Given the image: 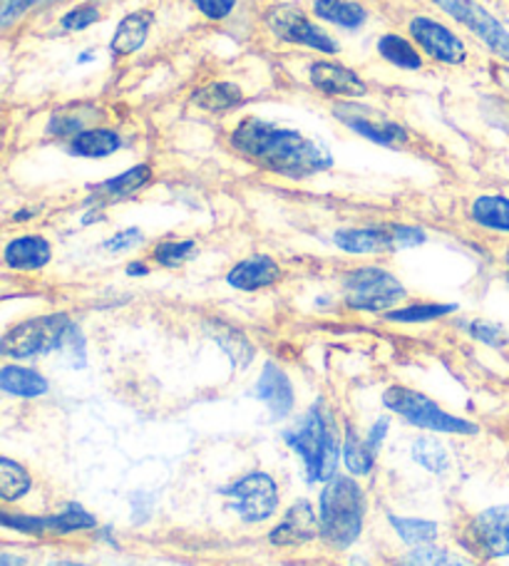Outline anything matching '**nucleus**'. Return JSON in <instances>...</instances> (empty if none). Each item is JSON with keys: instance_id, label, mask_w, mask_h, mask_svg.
<instances>
[{"instance_id": "473e14b6", "label": "nucleus", "mask_w": 509, "mask_h": 566, "mask_svg": "<svg viewBox=\"0 0 509 566\" xmlns=\"http://www.w3.org/2000/svg\"><path fill=\"white\" fill-rule=\"evenodd\" d=\"M455 311L457 306H453V303H413V306L388 311V316L385 318L395 323H427V321L450 316Z\"/></svg>"}, {"instance_id": "c03bdc74", "label": "nucleus", "mask_w": 509, "mask_h": 566, "mask_svg": "<svg viewBox=\"0 0 509 566\" xmlns=\"http://www.w3.org/2000/svg\"><path fill=\"white\" fill-rule=\"evenodd\" d=\"M48 566H90V564H77V562H67V559H58V562H50Z\"/></svg>"}, {"instance_id": "412c9836", "label": "nucleus", "mask_w": 509, "mask_h": 566, "mask_svg": "<svg viewBox=\"0 0 509 566\" xmlns=\"http://www.w3.org/2000/svg\"><path fill=\"white\" fill-rule=\"evenodd\" d=\"M149 28H152V13H147V10H139V13H129L127 18H122V23L115 30V38H112L110 43L112 55L117 57L135 55L137 50L147 43Z\"/></svg>"}, {"instance_id": "a211bd4d", "label": "nucleus", "mask_w": 509, "mask_h": 566, "mask_svg": "<svg viewBox=\"0 0 509 566\" xmlns=\"http://www.w3.org/2000/svg\"><path fill=\"white\" fill-rule=\"evenodd\" d=\"M53 259V247L40 234H23L10 239L3 249V261L13 271H40Z\"/></svg>"}, {"instance_id": "39448f33", "label": "nucleus", "mask_w": 509, "mask_h": 566, "mask_svg": "<svg viewBox=\"0 0 509 566\" xmlns=\"http://www.w3.org/2000/svg\"><path fill=\"white\" fill-rule=\"evenodd\" d=\"M383 406L388 408L395 416L411 422L413 428H420L427 432L437 434H477V424L450 416V412L443 410L435 400H430L423 392L403 386H391L383 392Z\"/></svg>"}, {"instance_id": "0eeeda50", "label": "nucleus", "mask_w": 509, "mask_h": 566, "mask_svg": "<svg viewBox=\"0 0 509 566\" xmlns=\"http://www.w3.org/2000/svg\"><path fill=\"white\" fill-rule=\"evenodd\" d=\"M219 494L229 497V507L239 514V520L249 524L271 520L281 504L277 480L267 472L243 474V478L227 484V488H219Z\"/></svg>"}, {"instance_id": "c756f323", "label": "nucleus", "mask_w": 509, "mask_h": 566, "mask_svg": "<svg viewBox=\"0 0 509 566\" xmlns=\"http://www.w3.org/2000/svg\"><path fill=\"white\" fill-rule=\"evenodd\" d=\"M395 566H475L470 559L460 557L457 552H450L445 547H433V544H423L407 552L405 557Z\"/></svg>"}, {"instance_id": "9d476101", "label": "nucleus", "mask_w": 509, "mask_h": 566, "mask_svg": "<svg viewBox=\"0 0 509 566\" xmlns=\"http://www.w3.org/2000/svg\"><path fill=\"white\" fill-rule=\"evenodd\" d=\"M0 522L3 527L23 532V534H75V532H87L97 527V520L90 514L83 504L70 502L63 510L55 514H48V517H30V514H0Z\"/></svg>"}, {"instance_id": "7c9ffc66", "label": "nucleus", "mask_w": 509, "mask_h": 566, "mask_svg": "<svg viewBox=\"0 0 509 566\" xmlns=\"http://www.w3.org/2000/svg\"><path fill=\"white\" fill-rule=\"evenodd\" d=\"M413 460L433 474H445L450 470V452L435 438H417L413 442Z\"/></svg>"}, {"instance_id": "f3484780", "label": "nucleus", "mask_w": 509, "mask_h": 566, "mask_svg": "<svg viewBox=\"0 0 509 566\" xmlns=\"http://www.w3.org/2000/svg\"><path fill=\"white\" fill-rule=\"evenodd\" d=\"M283 279V269L277 259L267 254H253L239 261L227 274V283L237 291H261Z\"/></svg>"}, {"instance_id": "a18cd8bd", "label": "nucleus", "mask_w": 509, "mask_h": 566, "mask_svg": "<svg viewBox=\"0 0 509 566\" xmlns=\"http://www.w3.org/2000/svg\"><path fill=\"white\" fill-rule=\"evenodd\" d=\"M505 264L509 266V247H507V251H505Z\"/></svg>"}, {"instance_id": "58836bf2", "label": "nucleus", "mask_w": 509, "mask_h": 566, "mask_svg": "<svg viewBox=\"0 0 509 566\" xmlns=\"http://www.w3.org/2000/svg\"><path fill=\"white\" fill-rule=\"evenodd\" d=\"M391 237H393V249H413L425 241V231L420 227H405V224H395L391 227Z\"/></svg>"}, {"instance_id": "6e6552de", "label": "nucleus", "mask_w": 509, "mask_h": 566, "mask_svg": "<svg viewBox=\"0 0 509 566\" xmlns=\"http://www.w3.org/2000/svg\"><path fill=\"white\" fill-rule=\"evenodd\" d=\"M267 25L273 35L283 40V43L319 50V53H325V55L339 53V43H335L323 28L311 23L303 10L293 6L271 8L267 15Z\"/></svg>"}, {"instance_id": "37998d69", "label": "nucleus", "mask_w": 509, "mask_h": 566, "mask_svg": "<svg viewBox=\"0 0 509 566\" xmlns=\"http://www.w3.org/2000/svg\"><path fill=\"white\" fill-rule=\"evenodd\" d=\"M147 274H149L147 264H139V261H132L127 266V276H147Z\"/></svg>"}, {"instance_id": "bb28decb", "label": "nucleus", "mask_w": 509, "mask_h": 566, "mask_svg": "<svg viewBox=\"0 0 509 566\" xmlns=\"http://www.w3.org/2000/svg\"><path fill=\"white\" fill-rule=\"evenodd\" d=\"M378 55L385 60V63H391L393 67H401V70L423 67V55L417 53V48L411 43V40L398 33H388L378 40Z\"/></svg>"}, {"instance_id": "c85d7f7f", "label": "nucleus", "mask_w": 509, "mask_h": 566, "mask_svg": "<svg viewBox=\"0 0 509 566\" xmlns=\"http://www.w3.org/2000/svg\"><path fill=\"white\" fill-rule=\"evenodd\" d=\"M243 103L241 87L231 83H211L195 93V105L207 109V113H229Z\"/></svg>"}, {"instance_id": "4c0bfd02", "label": "nucleus", "mask_w": 509, "mask_h": 566, "mask_svg": "<svg viewBox=\"0 0 509 566\" xmlns=\"http://www.w3.org/2000/svg\"><path fill=\"white\" fill-rule=\"evenodd\" d=\"M470 336L487 343V346L492 348H502L505 346V331L500 326H492V323H485V321H475L470 323Z\"/></svg>"}, {"instance_id": "c9c22d12", "label": "nucleus", "mask_w": 509, "mask_h": 566, "mask_svg": "<svg viewBox=\"0 0 509 566\" xmlns=\"http://www.w3.org/2000/svg\"><path fill=\"white\" fill-rule=\"evenodd\" d=\"M100 20V8L95 3H83L63 15L65 30H85Z\"/></svg>"}, {"instance_id": "f8f14e48", "label": "nucleus", "mask_w": 509, "mask_h": 566, "mask_svg": "<svg viewBox=\"0 0 509 566\" xmlns=\"http://www.w3.org/2000/svg\"><path fill=\"white\" fill-rule=\"evenodd\" d=\"M411 38L420 45L435 63L443 65H463L467 60V45L457 38L450 28L437 23L435 18L415 15L411 20Z\"/></svg>"}, {"instance_id": "79ce46f5", "label": "nucleus", "mask_w": 509, "mask_h": 566, "mask_svg": "<svg viewBox=\"0 0 509 566\" xmlns=\"http://www.w3.org/2000/svg\"><path fill=\"white\" fill-rule=\"evenodd\" d=\"M388 428H391V422L385 420V418H381L378 422L373 424L371 432L365 434V444H368V448H371L375 454H378L381 444H383V440H385V434H388Z\"/></svg>"}, {"instance_id": "4be33fe9", "label": "nucleus", "mask_w": 509, "mask_h": 566, "mask_svg": "<svg viewBox=\"0 0 509 566\" xmlns=\"http://www.w3.org/2000/svg\"><path fill=\"white\" fill-rule=\"evenodd\" d=\"M152 179V169L147 165H137L127 171H122V175L112 177L107 181H102V185L93 187L95 191V199L102 201H117V199H127L132 195H137L139 189H145Z\"/></svg>"}, {"instance_id": "2f4dec72", "label": "nucleus", "mask_w": 509, "mask_h": 566, "mask_svg": "<svg viewBox=\"0 0 509 566\" xmlns=\"http://www.w3.org/2000/svg\"><path fill=\"white\" fill-rule=\"evenodd\" d=\"M391 524L398 537L411 544V547H423V544H433L440 534V527L435 522L415 520V517H391Z\"/></svg>"}, {"instance_id": "6ab92c4d", "label": "nucleus", "mask_w": 509, "mask_h": 566, "mask_svg": "<svg viewBox=\"0 0 509 566\" xmlns=\"http://www.w3.org/2000/svg\"><path fill=\"white\" fill-rule=\"evenodd\" d=\"M335 247L345 254H385V251H393V237L391 227H363V229H341L333 234Z\"/></svg>"}, {"instance_id": "5701e85b", "label": "nucleus", "mask_w": 509, "mask_h": 566, "mask_svg": "<svg viewBox=\"0 0 509 566\" xmlns=\"http://www.w3.org/2000/svg\"><path fill=\"white\" fill-rule=\"evenodd\" d=\"M120 147H122V137L115 133V129H107V127L85 129V133H80L77 137L70 139V151L87 159L110 157L115 155Z\"/></svg>"}, {"instance_id": "e433bc0d", "label": "nucleus", "mask_w": 509, "mask_h": 566, "mask_svg": "<svg viewBox=\"0 0 509 566\" xmlns=\"http://www.w3.org/2000/svg\"><path fill=\"white\" fill-rule=\"evenodd\" d=\"M145 241V234L139 229H122L120 234L110 237L102 249L110 251V254H125V251H132L135 247H139Z\"/></svg>"}, {"instance_id": "ddd939ff", "label": "nucleus", "mask_w": 509, "mask_h": 566, "mask_svg": "<svg viewBox=\"0 0 509 566\" xmlns=\"http://www.w3.org/2000/svg\"><path fill=\"white\" fill-rule=\"evenodd\" d=\"M335 119H341V123L353 129L359 137L378 142V145L385 147L398 145V142L407 139L405 129L398 123H393L391 117H385L363 105H339L335 107Z\"/></svg>"}, {"instance_id": "1a4fd4ad", "label": "nucleus", "mask_w": 509, "mask_h": 566, "mask_svg": "<svg viewBox=\"0 0 509 566\" xmlns=\"http://www.w3.org/2000/svg\"><path fill=\"white\" fill-rule=\"evenodd\" d=\"M433 3L480 38L497 57L509 63V33L502 28L500 20L487 13L477 0H433Z\"/></svg>"}, {"instance_id": "72a5a7b5", "label": "nucleus", "mask_w": 509, "mask_h": 566, "mask_svg": "<svg viewBox=\"0 0 509 566\" xmlns=\"http://www.w3.org/2000/svg\"><path fill=\"white\" fill-rule=\"evenodd\" d=\"M195 249H197V244L191 239L159 241L155 251H152V259H155L157 264L165 266V269H179L181 264H187V261L191 259Z\"/></svg>"}, {"instance_id": "a878e982", "label": "nucleus", "mask_w": 509, "mask_h": 566, "mask_svg": "<svg viewBox=\"0 0 509 566\" xmlns=\"http://www.w3.org/2000/svg\"><path fill=\"white\" fill-rule=\"evenodd\" d=\"M343 462L351 478H368L375 468V452L365 444V438H359L351 424H345L343 434Z\"/></svg>"}, {"instance_id": "2eb2a0df", "label": "nucleus", "mask_w": 509, "mask_h": 566, "mask_svg": "<svg viewBox=\"0 0 509 566\" xmlns=\"http://www.w3.org/2000/svg\"><path fill=\"white\" fill-rule=\"evenodd\" d=\"M309 80L325 97H363L368 93V85L359 73L339 63H325V60L309 67Z\"/></svg>"}, {"instance_id": "393cba45", "label": "nucleus", "mask_w": 509, "mask_h": 566, "mask_svg": "<svg viewBox=\"0 0 509 566\" xmlns=\"http://www.w3.org/2000/svg\"><path fill=\"white\" fill-rule=\"evenodd\" d=\"M313 13L325 23L341 25V28H361L368 20V10L355 0H315Z\"/></svg>"}, {"instance_id": "cd10ccee", "label": "nucleus", "mask_w": 509, "mask_h": 566, "mask_svg": "<svg viewBox=\"0 0 509 566\" xmlns=\"http://www.w3.org/2000/svg\"><path fill=\"white\" fill-rule=\"evenodd\" d=\"M30 490H33V478H30L23 464L10 458H0V500L8 504L20 502Z\"/></svg>"}, {"instance_id": "20e7f679", "label": "nucleus", "mask_w": 509, "mask_h": 566, "mask_svg": "<svg viewBox=\"0 0 509 566\" xmlns=\"http://www.w3.org/2000/svg\"><path fill=\"white\" fill-rule=\"evenodd\" d=\"M77 326L70 321L67 313H48L20 321L3 336V356L13 360H30L48 356V353L67 348L70 338L75 336Z\"/></svg>"}, {"instance_id": "aec40b11", "label": "nucleus", "mask_w": 509, "mask_h": 566, "mask_svg": "<svg viewBox=\"0 0 509 566\" xmlns=\"http://www.w3.org/2000/svg\"><path fill=\"white\" fill-rule=\"evenodd\" d=\"M0 388H3L6 396L33 400L48 396L50 382L33 368L18 366V363H6V366L0 368Z\"/></svg>"}, {"instance_id": "9b49d317", "label": "nucleus", "mask_w": 509, "mask_h": 566, "mask_svg": "<svg viewBox=\"0 0 509 566\" xmlns=\"http://www.w3.org/2000/svg\"><path fill=\"white\" fill-rule=\"evenodd\" d=\"M463 542L485 559L509 557V507H490L475 514L465 527Z\"/></svg>"}, {"instance_id": "a19ab883", "label": "nucleus", "mask_w": 509, "mask_h": 566, "mask_svg": "<svg viewBox=\"0 0 509 566\" xmlns=\"http://www.w3.org/2000/svg\"><path fill=\"white\" fill-rule=\"evenodd\" d=\"M35 3L38 0H3V6H0V18H3V25L8 28L10 23H15V20L20 15H25Z\"/></svg>"}, {"instance_id": "ea45409f", "label": "nucleus", "mask_w": 509, "mask_h": 566, "mask_svg": "<svg viewBox=\"0 0 509 566\" xmlns=\"http://www.w3.org/2000/svg\"><path fill=\"white\" fill-rule=\"evenodd\" d=\"M191 3L209 20H224L231 13L233 6H237V0H191Z\"/></svg>"}, {"instance_id": "f257e3e1", "label": "nucleus", "mask_w": 509, "mask_h": 566, "mask_svg": "<svg viewBox=\"0 0 509 566\" xmlns=\"http://www.w3.org/2000/svg\"><path fill=\"white\" fill-rule=\"evenodd\" d=\"M229 145L243 159L289 179H309L333 165L331 151L321 142L261 117L241 119L231 129Z\"/></svg>"}, {"instance_id": "7ed1b4c3", "label": "nucleus", "mask_w": 509, "mask_h": 566, "mask_svg": "<svg viewBox=\"0 0 509 566\" xmlns=\"http://www.w3.org/2000/svg\"><path fill=\"white\" fill-rule=\"evenodd\" d=\"M368 500L359 482L345 474H335L325 482L319 502L321 539L333 549H349L363 534Z\"/></svg>"}, {"instance_id": "f03ea898", "label": "nucleus", "mask_w": 509, "mask_h": 566, "mask_svg": "<svg viewBox=\"0 0 509 566\" xmlns=\"http://www.w3.org/2000/svg\"><path fill=\"white\" fill-rule=\"evenodd\" d=\"M283 440L303 460L305 478L311 484H325L335 478L339 458L343 454V440L339 438L333 412L325 408L323 400L305 412L297 428L283 432Z\"/></svg>"}, {"instance_id": "dca6fc26", "label": "nucleus", "mask_w": 509, "mask_h": 566, "mask_svg": "<svg viewBox=\"0 0 509 566\" xmlns=\"http://www.w3.org/2000/svg\"><path fill=\"white\" fill-rule=\"evenodd\" d=\"M257 398L263 400L271 410L273 420H283L293 412L297 406V396H293V386L287 373H283L277 363H267L257 380Z\"/></svg>"}, {"instance_id": "b1692460", "label": "nucleus", "mask_w": 509, "mask_h": 566, "mask_svg": "<svg viewBox=\"0 0 509 566\" xmlns=\"http://www.w3.org/2000/svg\"><path fill=\"white\" fill-rule=\"evenodd\" d=\"M470 219L477 227L509 234V199L502 195H482L472 201Z\"/></svg>"}, {"instance_id": "f704fd0d", "label": "nucleus", "mask_w": 509, "mask_h": 566, "mask_svg": "<svg viewBox=\"0 0 509 566\" xmlns=\"http://www.w3.org/2000/svg\"><path fill=\"white\" fill-rule=\"evenodd\" d=\"M87 123H90V115H87V113L58 115V117H53V123H50V133L73 139V137H77L80 133H85Z\"/></svg>"}, {"instance_id": "4468645a", "label": "nucleus", "mask_w": 509, "mask_h": 566, "mask_svg": "<svg viewBox=\"0 0 509 566\" xmlns=\"http://www.w3.org/2000/svg\"><path fill=\"white\" fill-rule=\"evenodd\" d=\"M321 537V517L315 514L309 500L293 502L289 512L283 514L279 527H273L269 542L273 547H301Z\"/></svg>"}, {"instance_id": "423d86ee", "label": "nucleus", "mask_w": 509, "mask_h": 566, "mask_svg": "<svg viewBox=\"0 0 509 566\" xmlns=\"http://www.w3.org/2000/svg\"><path fill=\"white\" fill-rule=\"evenodd\" d=\"M407 291L398 276L381 266H361L353 269L343 279V301L353 311L383 313L393 311L401 301H405Z\"/></svg>"}]
</instances>
